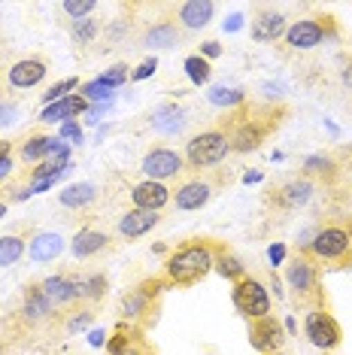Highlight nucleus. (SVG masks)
<instances>
[{"label": "nucleus", "instance_id": "9", "mask_svg": "<svg viewBox=\"0 0 352 355\" xmlns=\"http://www.w3.org/2000/svg\"><path fill=\"white\" fill-rule=\"evenodd\" d=\"M210 198H213V182L201 180V176L179 182L176 185V191H173V204H176V209H182V213H191V209L206 207L210 204Z\"/></svg>", "mask_w": 352, "mask_h": 355}, {"label": "nucleus", "instance_id": "39", "mask_svg": "<svg viewBox=\"0 0 352 355\" xmlns=\"http://www.w3.org/2000/svg\"><path fill=\"white\" fill-rule=\"evenodd\" d=\"M61 140H73V143H82V128H79V122H64L61 131H58Z\"/></svg>", "mask_w": 352, "mask_h": 355}, {"label": "nucleus", "instance_id": "24", "mask_svg": "<svg viewBox=\"0 0 352 355\" xmlns=\"http://www.w3.org/2000/svg\"><path fill=\"white\" fill-rule=\"evenodd\" d=\"M21 316L28 322H43V319L52 316V301L46 297L43 286H28L25 304H21Z\"/></svg>", "mask_w": 352, "mask_h": 355}, {"label": "nucleus", "instance_id": "14", "mask_svg": "<svg viewBox=\"0 0 352 355\" xmlns=\"http://www.w3.org/2000/svg\"><path fill=\"white\" fill-rule=\"evenodd\" d=\"M322 40H325V28L319 25L316 19H301V21H294L292 28H285V43H289L292 49H301V52L316 49Z\"/></svg>", "mask_w": 352, "mask_h": 355}, {"label": "nucleus", "instance_id": "43", "mask_svg": "<svg viewBox=\"0 0 352 355\" xmlns=\"http://www.w3.org/2000/svg\"><path fill=\"white\" fill-rule=\"evenodd\" d=\"M219 55H222V46L215 43V40H206V43H201V58L210 61V58H219Z\"/></svg>", "mask_w": 352, "mask_h": 355}, {"label": "nucleus", "instance_id": "17", "mask_svg": "<svg viewBox=\"0 0 352 355\" xmlns=\"http://www.w3.org/2000/svg\"><path fill=\"white\" fill-rule=\"evenodd\" d=\"M161 222V216L152 213V209H127V213L118 219V234H122L125 240H137L143 234H149L155 225Z\"/></svg>", "mask_w": 352, "mask_h": 355}, {"label": "nucleus", "instance_id": "10", "mask_svg": "<svg viewBox=\"0 0 352 355\" xmlns=\"http://www.w3.org/2000/svg\"><path fill=\"white\" fill-rule=\"evenodd\" d=\"M131 204L134 209H152V213H158V209H164L170 204V189L164 182L143 180L131 189Z\"/></svg>", "mask_w": 352, "mask_h": 355}, {"label": "nucleus", "instance_id": "36", "mask_svg": "<svg viewBox=\"0 0 352 355\" xmlns=\"http://www.w3.org/2000/svg\"><path fill=\"white\" fill-rule=\"evenodd\" d=\"M61 10L67 12L73 21H82V19H88V15L98 10V3H94V0H67Z\"/></svg>", "mask_w": 352, "mask_h": 355}, {"label": "nucleus", "instance_id": "27", "mask_svg": "<svg viewBox=\"0 0 352 355\" xmlns=\"http://www.w3.org/2000/svg\"><path fill=\"white\" fill-rule=\"evenodd\" d=\"M149 310H152V297L143 292L140 286L131 288V292L122 297V319H127V325H131V322H137L143 313H149Z\"/></svg>", "mask_w": 352, "mask_h": 355}, {"label": "nucleus", "instance_id": "52", "mask_svg": "<svg viewBox=\"0 0 352 355\" xmlns=\"http://www.w3.org/2000/svg\"><path fill=\"white\" fill-rule=\"evenodd\" d=\"M6 209H10V207H6L3 200H0V219H3V216H6Z\"/></svg>", "mask_w": 352, "mask_h": 355}, {"label": "nucleus", "instance_id": "20", "mask_svg": "<svg viewBox=\"0 0 352 355\" xmlns=\"http://www.w3.org/2000/svg\"><path fill=\"white\" fill-rule=\"evenodd\" d=\"M285 34V15L283 12H261L252 19V40L255 43H274Z\"/></svg>", "mask_w": 352, "mask_h": 355}, {"label": "nucleus", "instance_id": "6", "mask_svg": "<svg viewBox=\"0 0 352 355\" xmlns=\"http://www.w3.org/2000/svg\"><path fill=\"white\" fill-rule=\"evenodd\" d=\"M285 282L301 301H310V297H322L319 292V264L310 255L298 252L285 264Z\"/></svg>", "mask_w": 352, "mask_h": 355}, {"label": "nucleus", "instance_id": "5", "mask_svg": "<svg viewBox=\"0 0 352 355\" xmlns=\"http://www.w3.org/2000/svg\"><path fill=\"white\" fill-rule=\"evenodd\" d=\"M303 334H307V340L322 352H331L343 343V331L337 325V319H334L331 313L319 310V306H313V310L303 316Z\"/></svg>", "mask_w": 352, "mask_h": 355}, {"label": "nucleus", "instance_id": "22", "mask_svg": "<svg viewBox=\"0 0 352 355\" xmlns=\"http://www.w3.org/2000/svg\"><path fill=\"white\" fill-rule=\"evenodd\" d=\"M43 76H46V64L39 58H25L10 70V85L12 88H34L43 83Z\"/></svg>", "mask_w": 352, "mask_h": 355}, {"label": "nucleus", "instance_id": "44", "mask_svg": "<svg viewBox=\"0 0 352 355\" xmlns=\"http://www.w3.org/2000/svg\"><path fill=\"white\" fill-rule=\"evenodd\" d=\"M109 107H113V103H94V107H88V112H85V116H88V122H100V116H103V112H107Z\"/></svg>", "mask_w": 352, "mask_h": 355}, {"label": "nucleus", "instance_id": "30", "mask_svg": "<svg viewBox=\"0 0 352 355\" xmlns=\"http://www.w3.org/2000/svg\"><path fill=\"white\" fill-rule=\"evenodd\" d=\"M25 240L19 237V234H6V237H0V268H12V264H19V258L25 255Z\"/></svg>", "mask_w": 352, "mask_h": 355}, {"label": "nucleus", "instance_id": "29", "mask_svg": "<svg viewBox=\"0 0 352 355\" xmlns=\"http://www.w3.org/2000/svg\"><path fill=\"white\" fill-rule=\"evenodd\" d=\"M206 101H210L213 107H225V110H234V107H243V101H246V92H243V88L213 85V88H210V94H206Z\"/></svg>", "mask_w": 352, "mask_h": 355}, {"label": "nucleus", "instance_id": "13", "mask_svg": "<svg viewBox=\"0 0 352 355\" xmlns=\"http://www.w3.org/2000/svg\"><path fill=\"white\" fill-rule=\"evenodd\" d=\"M313 191H316V185L310 182L307 176H294V180L283 182L274 191V200H276V207H283V209H298L313 198Z\"/></svg>", "mask_w": 352, "mask_h": 355}, {"label": "nucleus", "instance_id": "55", "mask_svg": "<svg viewBox=\"0 0 352 355\" xmlns=\"http://www.w3.org/2000/svg\"><path fill=\"white\" fill-rule=\"evenodd\" d=\"M0 355H3V346H0Z\"/></svg>", "mask_w": 352, "mask_h": 355}, {"label": "nucleus", "instance_id": "48", "mask_svg": "<svg viewBox=\"0 0 352 355\" xmlns=\"http://www.w3.org/2000/svg\"><path fill=\"white\" fill-rule=\"evenodd\" d=\"M12 155V143L10 140H0V158H10Z\"/></svg>", "mask_w": 352, "mask_h": 355}, {"label": "nucleus", "instance_id": "7", "mask_svg": "<svg viewBox=\"0 0 352 355\" xmlns=\"http://www.w3.org/2000/svg\"><path fill=\"white\" fill-rule=\"evenodd\" d=\"M140 171L146 173V180L164 182V180H173V176H179L182 171H186V158H182L176 149L158 146V149H149L146 155H143Z\"/></svg>", "mask_w": 352, "mask_h": 355}, {"label": "nucleus", "instance_id": "2", "mask_svg": "<svg viewBox=\"0 0 352 355\" xmlns=\"http://www.w3.org/2000/svg\"><path fill=\"white\" fill-rule=\"evenodd\" d=\"M303 255H310L313 261H352V234L340 225H328V228H316V237Z\"/></svg>", "mask_w": 352, "mask_h": 355}, {"label": "nucleus", "instance_id": "40", "mask_svg": "<svg viewBox=\"0 0 352 355\" xmlns=\"http://www.w3.org/2000/svg\"><path fill=\"white\" fill-rule=\"evenodd\" d=\"M155 70H158V61H155V58H146V61H143L140 67L131 73V79H134V83H140V79H149L152 73H155Z\"/></svg>", "mask_w": 352, "mask_h": 355}, {"label": "nucleus", "instance_id": "18", "mask_svg": "<svg viewBox=\"0 0 352 355\" xmlns=\"http://www.w3.org/2000/svg\"><path fill=\"white\" fill-rule=\"evenodd\" d=\"M107 246H109L107 231H98V228H79L73 234V240H70V252L76 258H91V255L103 252Z\"/></svg>", "mask_w": 352, "mask_h": 355}, {"label": "nucleus", "instance_id": "21", "mask_svg": "<svg viewBox=\"0 0 352 355\" xmlns=\"http://www.w3.org/2000/svg\"><path fill=\"white\" fill-rule=\"evenodd\" d=\"M152 128L164 137L179 134L182 128H186V110L176 107V103H164V107H158L152 112Z\"/></svg>", "mask_w": 352, "mask_h": 355}, {"label": "nucleus", "instance_id": "47", "mask_svg": "<svg viewBox=\"0 0 352 355\" xmlns=\"http://www.w3.org/2000/svg\"><path fill=\"white\" fill-rule=\"evenodd\" d=\"M10 173H12V155L10 158H0V182H3Z\"/></svg>", "mask_w": 352, "mask_h": 355}, {"label": "nucleus", "instance_id": "23", "mask_svg": "<svg viewBox=\"0 0 352 355\" xmlns=\"http://www.w3.org/2000/svg\"><path fill=\"white\" fill-rule=\"evenodd\" d=\"M39 286H43V292L52 301V306L70 304V301H76L79 297V282L73 277H46Z\"/></svg>", "mask_w": 352, "mask_h": 355}, {"label": "nucleus", "instance_id": "49", "mask_svg": "<svg viewBox=\"0 0 352 355\" xmlns=\"http://www.w3.org/2000/svg\"><path fill=\"white\" fill-rule=\"evenodd\" d=\"M340 79H343V85H349V88H352V64H346V67H343Z\"/></svg>", "mask_w": 352, "mask_h": 355}, {"label": "nucleus", "instance_id": "26", "mask_svg": "<svg viewBox=\"0 0 352 355\" xmlns=\"http://www.w3.org/2000/svg\"><path fill=\"white\" fill-rule=\"evenodd\" d=\"M176 43H179V28L173 21H155L143 34V46H149V49H170Z\"/></svg>", "mask_w": 352, "mask_h": 355}, {"label": "nucleus", "instance_id": "37", "mask_svg": "<svg viewBox=\"0 0 352 355\" xmlns=\"http://www.w3.org/2000/svg\"><path fill=\"white\" fill-rule=\"evenodd\" d=\"M303 173H319V176H331L334 173V161L328 155H310L303 161Z\"/></svg>", "mask_w": 352, "mask_h": 355}, {"label": "nucleus", "instance_id": "35", "mask_svg": "<svg viewBox=\"0 0 352 355\" xmlns=\"http://www.w3.org/2000/svg\"><path fill=\"white\" fill-rule=\"evenodd\" d=\"M82 98L88 101V103H113V88H107L103 83H85L82 85Z\"/></svg>", "mask_w": 352, "mask_h": 355}, {"label": "nucleus", "instance_id": "15", "mask_svg": "<svg viewBox=\"0 0 352 355\" xmlns=\"http://www.w3.org/2000/svg\"><path fill=\"white\" fill-rule=\"evenodd\" d=\"M82 112H88V101L82 98V94H67L64 101H55V103H49L43 112H39V122H49V125H55V122H73V119H79Z\"/></svg>", "mask_w": 352, "mask_h": 355}, {"label": "nucleus", "instance_id": "11", "mask_svg": "<svg viewBox=\"0 0 352 355\" xmlns=\"http://www.w3.org/2000/svg\"><path fill=\"white\" fill-rule=\"evenodd\" d=\"M107 355H155L149 349V343L143 340V334L131 325H118L116 334L107 340Z\"/></svg>", "mask_w": 352, "mask_h": 355}, {"label": "nucleus", "instance_id": "25", "mask_svg": "<svg viewBox=\"0 0 352 355\" xmlns=\"http://www.w3.org/2000/svg\"><path fill=\"white\" fill-rule=\"evenodd\" d=\"M94 198H98V185L94 182H73L64 191H58V204L67 207V209H82V207L91 204Z\"/></svg>", "mask_w": 352, "mask_h": 355}, {"label": "nucleus", "instance_id": "1", "mask_svg": "<svg viewBox=\"0 0 352 355\" xmlns=\"http://www.w3.org/2000/svg\"><path fill=\"white\" fill-rule=\"evenodd\" d=\"M215 264V249L213 243L195 240V243L179 246L173 255H167L164 261V279L170 286H195L201 282Z\"/></svg>", "mask_w": 352, "mask_h": 355}, {"label": "nucleus", "instance_id": "28", "mask_svg": "<svg viewBox=\"0 0 352 355\" xmlns=\"http://www.w3.org/2000/svg\"><path fill=\"white\" fill-rule=\"evenodd\" d=\"M213 270L219 273L222 279H228V282H240V279L246 277V264L240 261L237 255L225 252V249H215V264H213Z\"/></svg>", "mask_w": 352, "mask_h": 355}, {"label": "nucleus", "instance_id": "4", "mask_svg": "<svg viewBox=\"0 0 352 355\" xmlns=\"http://www.w3.org/2000/svg\"><path fill=\"white\" fill-rule=\"evenodd\" d=\"M231 301H234L240 316L249 319V322L270 316V295L255 277H243L240 282H234V288H231Z\"/></svg>", "mask_w": 352, "mask_h": 355}, {"label": "nucleus", "instance_id": "19", "mask_svg": "<svg viewBox=\"0 0 352 355\" xmlns=\"http://www.w3.org/2000/svg\"><path fill=\"white\" fill-rule=\"evenodd\" d=\"M61 252H64V237L61 234H55V231H39L37 237L30 240V246H28L30 261H37V264L55 261Z\"/></svg>", "mask_w": 352, "mask_h": 355}, {"label": "nucleus", "instance_id": "34", "mask_svg": "<svg viewBox=\"0 0 352 355\" xmlns=\"http://www.w3.org/2000/svg\"><path fill=\"white\" fill-rule=\"evenodd\" d=\"M76 88H79V79H73V76L61 79V83H55L52 88H46L43 92V103L49 107V103H55V101H64L67 98V92H76Z\"/></svg>", "mask_w": 352, "mask_h": 355}, {"label": "nucleus", "instance_id": "46", "mask_svg": "<svg viewBox=\"0 0 352 355\" xmlns=\"http://www.w3.org/2000/svg\"><path fill=\"white\" fill-rule=\"evenodd\" d=\"M107 340H109V334L103 328H94L91 334H88V343L91 346H107Z\"/></svg>", "mask_w": 352, "mask_h": 355}, {"label": "nucleus", "instance_id": "51", "mask_svg": "<svg viewBox=\"0 0 352 355\" xmlns=\"http://www.w3.org/2000/svg\"><path fill=\"white\" fill-rule=\"evenodd\" d=\"M258 180H261V173H246V176H243L246 185H249V182H258Z\"/></svg>", "mask_w": 352, "mask_h": 355}, {"label": "nucleus", "instance_id": "31", "mask_svg": "<svg viewBox=\"0 0 352 355\" xmlns=\"http://www.w3.org/2000/svg\"><path fill=\"white\" fill-rule=\"evenodd\" d=\"M76 282H79V297H82V301H100V297L107 295V286H109L103 273H91V277H82Z\"/></svg>", "mask_w": 352, "mask_h": 355}, {"label": "nucleus", "instance_id": "45", "mask_svg": "<svg viewBox=\"0 0 352 355\" xmlns=\"http://www.w3.org/2000/svg\"><path fill=\"white\" fill-rule=\"evenodd\" d=\"M267 258H270V264H274V268H276V264H283V258H285V246H283V243H274V246L267 249Z\"/></svg>", "mask_w": 352, "mask_h": 355}, {"label": "nucleus", "instance_id": "41", "mask_svg": "<svg viewBox=\"0 0 352 355\" xmlns=\"http://www.w3.org/2000/svg\"><path fill=\"white\" fill-rule=\"evenodd\" d=\"M91 313H88V310H82V313H76V316H70V322H67V331H70V334H73V331H82V328H88V325H91Z\"/></svg>", "mask_w": 352, "mask_h": 355}, {"label": "nucleus", "instance_id": "38", "mask_svg": "<svg viewBox=\"0 0 352 355\" xmlns=\"http://www.w3.org/2000/svg\"><path fill=\"white\" fill-rule=\"evenodd\" d=\"M98 37V21L91 19H82V21H73V40L79 43H88V40Z\"/></svg>", "mask_w": 352, "mask_h": 355}, {"label": "nucleus", "instance_id": "53", "mask_svg": "<svg viewBox=\"0 0 352 355\" xmlns=\"http://www.w3.org/2000/svg\"><path fill=\"white\" fill-rule=\"evenodd\" d=\"M346 167H349V180H352V161H349V164H346Z\"/></svg>", "mask_w": 352, "mask_h": 355}, {"label": "nucleus", "instance_id": "8", "mask_svg": "<svg viewBox=\"0 0 352 355\" xmlns=\"http://www.w3.org/2000/svg\"><path fill=\"white\" fill-rule=\"evenodd\" d=\"M283 343H285V331H283V325H279L276 316H264V319L249 322V346L258 355L279 352Z\"/></svg>", "mask_w": 352, "mask_h": 355}, {"label": "nucleus", "instance_id": "16", "mask_svg": "<svg viewBox=\"0 0 352 355\" xmlns=\"http://www.w3.org/2000/svg\"><path fill=\"white\" fill-rule=\"evenodd\" d=\"M215 15V3L213 0H186V3H179V10H176V19H179L182 28L188 31H201L213 21Z\"/></svg>", "mask_w": 352, "mask_h": 355}, {"label": "nucleus", "instance_id": "54", "mask_svg": "<svg viewBox=\"0 0 352 355\" xmlns=\"http://www.w3.org/2000/svg\"><path fill=\"white\" fill-rule=\"evenodd\" d=\"M267 355H285V352H267Z\"/></svg>", "mask_w": 352, "mask_h": 355}, {"label": "nucleus", "instance_id": "32", "mask_svg": "<svg viewBox=\"0 0 352 355\" xmlns=\"http://www.w3.org/2000/svg\"><path fill=\"white\" fill-rule=\"evenodd\" d=\"M182 67H186V73H188V79H191L195 85H206V83H210V76H213L210 61L201 58V55H188Z\"/></svg>", "mask_w": 352, "mask_h": 355}, {"label": "nucleus", "instance_id": "12", "mask_svg": "<svg viewBox=\"0 0 352 355\" xmlns=\"http://www.w3.org/2000/svg\"><path fill=\"white\" fill-rule=\"evenodd\" d=\"M270 128L274 125H264V122H258V119H246V122H240L234 128V134L228 137L231 149L234 152H255L264 143V137L270 134Z\"/></svg>", "mask_w": 352, "mask_h": 355}, {"label": "nucleus", "instance_id": "42", "mask_svg": "<svg viewBox=\"0 0 352 355\" xmlns=\"http://www.w3.org/2000/svg\"><path fill=\"white\" fill-rule=\"evenodd\" d=\"M15 119H19V107L15 103H0V128L12 125Z\"/></svg>", "mask_w": 352, "mask_h": 355}, {"label": "nucleus", "instance_id": "33", "mask_svg": "<svg viewBox=\"0 0 352 355\" xmlns=\"http://www.w3.org/2000/svg\"><path fill=\"white\" fill-rule=\"evenodd\" d=\"M127 79H131V67H127V64H113V67L109 70H103V76H98V83H103L107 88H116L118 85H125Z\"/></svg>", "mask_w": 352, "mask_h": 355}, {"label": "nucleus", "instance_id": "50", "mask_svg": "<svg viewBox=\"0 0 352 355\" xmlns=\"http://www.w3.org/2000/svg\"><path fill=\"white\" fill-rule=\"evenodd\" d=\"M240 21H243V15H231V19H228V31H237Z\"/></svg>", "mask_w": 352, "mask_h": 355}, {"label": "nucleus", "instance_id": "3", "mask_svg": "<svg viewBox=\"0 0 352 355\" xmlns=\"http://www.w3.org/2000/svg\"><path fill=\"white\" fill-rule=\"evenodd\" d=\"M228 152H231V143H228L225 131H201L186 143V155L182 158H186L195 171H204V167H213V164H219V161H225Z\"/></svg>", "mask_w": 352, "mask_h": 355}]
</instances>
